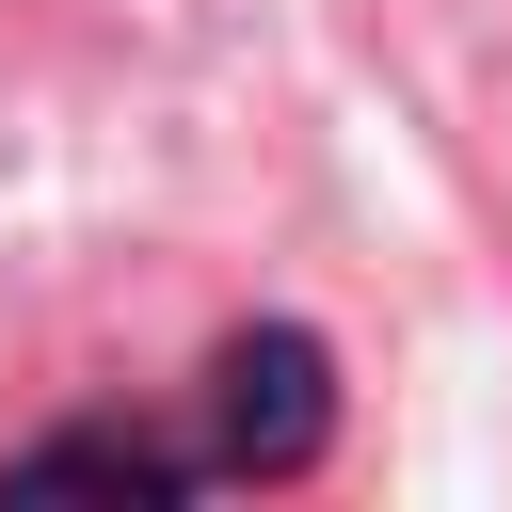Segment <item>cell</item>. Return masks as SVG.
Segmentation results:
<instances>
[{"instance_id": "obj_1", "label": "cell", "mask_w": 512, "mask_h": 512, "mask_svg": "<svg viewBox=\"0 0 512 512\" xmlns=\"http://www.w3.org/2000/svg\"><path fill=\"white\" fill-rule=\"evenodd\" d=\"M320 432H336V368H320L304 320H256V336L208 352V416H192V464L208 480H304Z\"/></svg>"}]
</instances>
